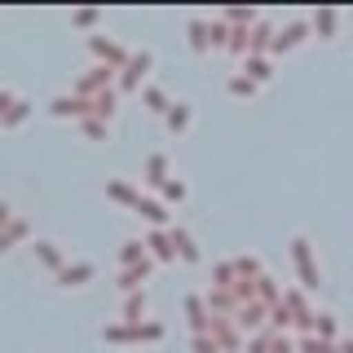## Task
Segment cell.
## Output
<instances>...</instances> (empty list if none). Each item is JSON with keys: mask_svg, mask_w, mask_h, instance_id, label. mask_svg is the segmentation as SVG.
<instances>
[{"mask_svg": "<svg viewBox=\"0 0 353 353\" xmlns=\"http://www.w3.org/2000/svg\"><path fill=\"white\" fill-rule=\"evenodd\" d=\"M141 261H146V248H141V239H128L124 252H119V265H124V270H132V265H141Z\"/></svg>", "mask_w": 353, "mask_h": 353, "instance_id": "4316f807", "label": "cell"}, {"mask_svg": "<svg viewBox=\"0 0 353 353\" xmlns=\"http://www.w3.org/2000/svg\"><path fill=\"white\" fill-rule=\"evenodd\" d=\"M185 314H190L194 336H208V331H212V314L203 309V296H185Z\"/></svg>", "mask_w": 353, "mask_h": 353, "instance_id": "7c38bea8", "label": "cell"}, {"mask_svg": "<svg viewBox=\"0 0 353 353\" xmlns=\"http://www.w3.org/2000/svg\"><path fill=\"white\" fill-rule=\"evenodd\" d=\"M243 349H248V353H270V336L261 331V336H252V340H248Z\"/></svg>", "mask_w": 353, "mask_h": 353, "instance_id": "74e56055", "label": "cell"}, {"mask_svg": "<svg viewBox=\"0 0 353 353\" xmlns=\"http://www.w3.org/2000/svg\"><path fill=\"white\" fill-rule=\"evenodd\" d=\"M150 66H154V58H150V53H132V58L124 62V71H119V80H115V93H137Z\"/></svg>", "mask_w": 353, "mask_h": 353, "instance_id": "7a4b0ae2", "label": "cell"}, {"mask_svg": "<svg viewBox=\"0 0 353 353\" xmlns=\"http://www.w3.org/2000/svg\"><path fill=\"white\" fill-rule=\"evenodd\" d=\"M194 353H221L212 336H194Z\"/></svg>", "mask_w": 353, "mask_h": 353, "instance_id": "f35d334b", "label": "cell"}, {"mask_svg": "<svg viewBox=\"0 0 353 353\" xmlns=\"http://www.w3.org/2000/svg\"><path fill=\"white\" fill-rule=\"evenodd\" d=\"M305 40H309V22H292V27L274 31V40H270V53H274V58H283V53L301 49Z\"/></svg>", "mask_w": 353, "mask_h": 353, "instance_id": "3957f363", "label": "cell"}, {"mask_svg": "<svg viewBox=\"0 0 353 353\" xmlns=\"http://www.w3.org/2000/svg\"><path fill=\"white\" fill-rule=\"evenodd\" d=\"M168 176H172V172H168V154H150V159H146V181L159 190Z\"/></svg>", "mask_w": 353, "mask_h": 353, "instance_id": "d6986e66", "label": "cell"}, {"mask_svg": "<svg viewBox=\"0 0 353 353\" xmlns=\"http://www.w3.org/2000/svg\"><path fill=\"white\" fill-rule=\"evenodd\" d=\"M234 283H239V279H234V265H230V261H221L216 270H212V287H216V292H230Z\"/></svg>", "mask_w": 353, "mask_h": 353, "instance_id": "f1b7e54d", "label": "cell"}, {"mask_svg": "<svg viewBox=\"0 0 353 353\" xmlns=\"http://www.w3.org/2000/svg\"><path fill=\"white\" fill-rule=\"evenodd\" d=\"M110 80H115V71H106V66H93V71L84 75L80 84H75V97H84V102H93L97 93H106Z\"/></svg>", "mask_w": 353, "mask_h": 353, "instance_id": "8992f818", "label": "cell"}, {"mask_svg": "<svg viewBox=\"0 0 353 353\" xmlns=\"http://www.w3.org/2000/svg\"><path fill=\"white\" fill-rule=\"evenodd\" d=\"M309 31H318L323 40H331V36L340 31V14H336V9H318L314 22H309Z\"/></svg>", "mask_w": 353, "mask_h": 353, "instance_id": "9a60e30c", "label": "cell"}, {"mask_svg": "<svg viewBox=\"0 0 353 353\" xmlns=\"http://www.w3.org/2000/svg\"><path fill=\"white\" fill-rule=\"evenodd\" d=\"M141 102H146V106L154 110V115H163V110L172 106V102H168V93H163V88H154V84H146V88H141Z\"/></svg>", "mask_w": 353, "mask_h": 353, "instance_id": "cb8c5ba5", "label": "cell"}, {"mask_svg": "<svg viewBox=\"0 0 353 353\" xmlns=\"http://www.w3.org/2000/svg\"><path fill=\"white\" fill-rule=\"evenodd\" d=\"M265 314H270V309H265L261 301H248V305H239V309H234V318H230V323L239 327V336H243V331L261 336V331H265Z\"/></svg>", "mask_w": 353, "mask_h": 353, "instance_id": "277c9868", "label": "cell"}, {"mask_svg": "<svg viewBox=\"0 0 353 353\" xmlns=\"http://www.w3.org/2000/svg\"><path fill=\"white\" fill-rule=\"evenodd\" d=\"M146 305H150V296H146V287H141V292H132L128 301H124V323L128 327H137L141 318H146Z\"/></svg>", "mask_w": 353, "mask_h": 353, "instance_id": "5bb4252c", "label": "cell"}, {"mask_svg": "<svg viewBox=\"0 0 353 353\" xmlns=\"http://www.w3.org/2000/svg\"><path fill=\"white\" fill-rule=\"evenodd\" d=\"M296 353H336V345H327V340H318V336H301L296 340Z\"/></svg>", "mask_w": 353, "mask_h": 353, "instance_id": "f546056e", "label": "cell"}, {"mask_svg": "<svg viewBox=\"0 0 353 353\" xmlns=\"http://www.w3.org/2000/svg\"><path fill=\"white\" fill-rule=\"evenodd\" d=\"M168 243H172V252H176V256H181L185 265H199V261H203V252H199V243H194L190 234H185L181 225H172V230H168Z\"/></svg>", "mask_w": 353, "mask_h": 353, "instance_id": "9c48e42d", "label": "cell"}, {"mask_svg": "<svg viewBox=\"0 0 353 353\" xmlns=\"http://www.w3.org/2000/svg\"><path fill=\"white\" fill-rule=\"evenodd\" d=\"M88 279H93V265H88V261L71 265V270H62V283H66V287H84Z\"/></svg>", "mask_w": 353, "mask_h": 353, "instance_id": "484cf974", "label": "cell"}, {"mask_svg": "<svg viewBox=\"0 0 353 353\" xmlns=\"http://www.w3.org/2000/svg\"><path fill=\"white\" fill-rule=\"evenodd\" d=\"M80 128H84V137H106L110 124H102V119H80Z\"/></svg>", "mask_w": 353, "mask_h": 353, "instance_id": "e575fe53", "label": "cell"}, {"mask_svg": "<svg viewBox=\"0 0 353 353\" xmlns=\"http://www.w3.org/2000/svg\"><path fill=\"white\" fill-rule=\"evenodd\" d=\"M270 353H296V340H287V336H270Z\"/></svg>", "mask_w": 353, "mask_h": 353, "instance_id": "8d00e7d4", "label": "cell"}, {"mask_svg": "<svg viewBox=\"0 0 353 353\" xmlns=\"http://www.w3.org/2000/svg\"><path fill=\"white\" fill-rule=\"evenodd\" d=\"M208 27H212L208 18H194L190 22V49L194 53H208V49H212V31H208Z\"/></svg>", "mask_w": 353, "mask_h": 353, "instance_id": "e0dca14e", "label": "cell"}, {"mask_svg": "<svg viewBox=\"0 0 353 353\" xmlns=\"http://www.w3.org/2000/svg\"><path fill=\"white\" fill-rule=\"evenodd\" d=\"M336 353H353V340H336Z\"/></svg>", "mask_w": 353, "mask_h": 353, "instance_id": "ab89813d", "label": "cell"}, {"mask_svg": "<svg viewBox=\"0 0 353 353\" xmlns=\"http://www.w3.org/2000/svg\"><path fill=\"white\" fill-rule=\"evenodd\" d=\"M252 31V27H248ZM248 31H230V40H225V49L234 53V58H248Z\"/></svg>", "mask_w": 353, "mask_h": 353, "instance_id": "4dcf8cb0", "label": "cell"}, {"mask_svg": "<svg viewBox=\"0 0 353 353\" xmlns=\"http://www.w3.org/2000/svg\"><path fill=\"white\" fill-rule=\"evenodd\" d=\"M36 256L49 265V270H62V256H58V248H53V243H36Z\"/></svg>", "mask_w": 353, "mask_h": 353, "instance_id": "1f68e13d", "label": "cell"}, {"mask_svg": "<svg viewBox=\"0 0 353 353\" xmlns=\"http://www.w3.org/2000/svg\"><path fill=\"white\" fill-rule=\"evenodd\" d=\"M208 31H212V49H225V40H230V27H225V22H212Z\"/></svg>", "mask_w": 353, "mask_h": 353, "instance_id": "d590c367", "label": "cell"}, {"mask_svg": "<svg viewBox=\"0 0 353 353\" xmlns=\"http://www.w3.org/2000/svg\"><path fill=\"white\" fill-rule=\"evenodd\" d=\"M292 261H296V274H301V287L305 292H318V261H314V248L309 239H292Z\"/></svg>", "mask_w": 353, "mask_h": 353, "instance_id": "6da1fadb", "label": "cell"}, {"mask_svg": "<svg viewBox=\"0 0 353 353\" xmlns=\"http://www.w3.org/2000/svg\"><path fill=\"white\" fill-rule=\"evenodd\" d=\"M256 301H261L265 309H274V305H279V301H283V292H279V283H274V279H270V274H261V279H256Z\"/></svg>", "mask_w": 353, "mask_h": 353, "instance_id": "ffe728a7", "label": "cell"}, {"mask_svg": "<svg viewBox=\"0 0 353 353\" xmlns=\"http://www.w3.org/2000/svg\"><path fill=\"white\" fill-rule=\"evenodd\" d=\"M141 248H146V256L159 261V265H172L176 261V252H172V243H168V230H150Z\"/></svg>", "mask_w": 353, "mask_h": 353, "instance_id": "ba28073f", "label": "cell"}, {"mask_svg": "<svg viewBox=\"0 0 353 353\" xmlns=\"http://www.w3.org/2000/svg\"><path fill=\"white\" fill-rule=\"evenodd\" d=\"M208 336L216 340L221 353H243V336H239V327L230 323V318H212V331H208Z\"/></svg>", "mask_w": 353, "mask_h": 353, "instance_id": "5b68a950", "label": "cell"}, {"mask_svg": "<svg viewBox=\"0 0 353 353\" xmlns=\"http://www.w3.org/2000/svg\"><path fill=\"white\" fill-rule=\"evenodd\" d=\"M53 115H80V119H88V102H84V97H58V102H53Z\"/></svg>", "mask_w": 353, "mask_h": 353, "instance_id": "7402d4cb", "label": "cell"}, {"mask_svg": "<svg viewBox=\"0 0 353 353\" xmlns=\"http://www.w3.org/2000/svg\"><path fill=\"white\" fill-rule=\"evenodd\" d=\"M106 340H110V345H137V327L115 323V327H106Z\"/></svg>", "mask_w": 353, "mask_h": 353, "instance_id": "83f0119b", "label": "cell"}, {"mask_svg": "<svg viewBox=\"0 0 353 353\" xmlns=\"http://www.w3.org/2000/svg\"><path fill=\"white\" fill-rule=\"evenodd\" d=\"M137 340H150V345H159V340H163V327H159V323H137Z\"/></svg>", "mask_w": 353, "mask_h": 353, "instance_id": "836d02e7", "label": "cell"}, {"mask_svg": "<svg viewBox=\"0 0 353 353\" xmlns=\"http://www.w3.org/2000/svg\"><path fill=\"white\" fill-rule=\"evenodd\" d=\"M230 93H234V97H256V84L243 80V75H230Z\"/></svg>", "mask_w": 353, "mask_h": 353, "instance_id": "d6a6232c", "label": "cell"}, {"mask_svg": "<svg viewBox=\"0 0 353 353\" xmlns=\"http://www.w3.org/2000/svg\"><path fill=\"white\" fill-rule=\"evenodd\" d=\"M314 336H318V340H327V345H336V336H340L336 314H314Z\"/></svg>", "mask_w": 353, "mask_h": 353, "instance_id": "44dd1931", "label": "cell"}, {"mask_svg": "<svg viewBox=\"0 0 353 353\" xmlns=\"http://www.w3.org/2000/svg\"><path fill=\"white\" fill-rule=\"evenodd\" d=\"M150 256L146 261H141V265H132V270H124V274H119V287H124V292L132 296V292H141V283H146V274H150Z\"/></svg>", "mask_w": 353, "mask_h": 353, "instance_id": "2e32d148", "label": "cell"}, {"mask_svg": "<svg viewBox=\"0 0 353 353\" xmlns=\"http://www.w3.org/2000/svg\"><path fill=\"white\" fill-rule=\"evenodd\" d=\"M190 119H194L190 102H172L168 110H163V124H168L172 132H185V128H190Z\"/></svg>", "mask_w": 353, "mask_h": 353, "instance_id": "4fadbf2b", "label": "cell"}, {"mask_svg": "<svg viewBox=\"0 0 353 353\" xmlns=\"http://www.w3.org/2000/svg\"><path fill=\"white\" fill-rule=\"evenodd\" d=\"M93 53L106 62V71H124V62H128V53L119 49V44H110V40H102V36H93Z\"/></svg>", "mask_w": 353, "mask_h": 353, "instance_id": "30bf717a", "label": "cell"}, {"mask_svg": "<svg viewBox=\"0 0 353 353\" xmlns=\"http://www.w3.org/2000/svg\"><path fill=\"white\" fill-rule=\"evenodd\" d=\"M230 265H234V279H239V283H256L261 274H265L256 256H234V261H230Z\"/></svg>", "mask_w": 353, "mask_h": 353, "instance_id": "ac0fdd59", "label": "cell"}, {"mask_svg": "<svg viewBox=\"0 0 353 353\" xmlns=\"http://www.w3.org/2000/svg\"><path fill=\"white\" fill-rule=\"evenodd\" d=\"M239 75L261 88V84L274 80V62H270V58H243V71H239Z\"/></svg>", "mask_w": 353, "mask_h": 353, "instance_id": "8fae6325", "label": "cell"}, {"mask_svg": "<svg viewBox=\"0 0 353 353\" xmlns=\"http://www.w3.org/2000/svg\"><path fill=\"white\" fill-rule=\"evenodd\" d=\"M106 194L115 199V203H124V208H137V199H141L128 181H110V185H106Z\"/></svg>", "mask_w": 353, "mask_h": 353, "instance_id": "603a6c76", "label": "cell"}, {"mask_svg": "<svg viewBox=\"0 0 353 353\" xmlns=\"http://www.w3.org/2000/svg\"><path fill=\"white\" fill-rule=\"evenodd\" d=\"M159 194H163V199H159L163 208H168V203H185V181H176V176H168V181L159 185Z\"/></svg>", "mask_w": 353, "mask_h": 353, "instance_id": "d4e9b609", "label": "cell"}, {"mask_svg": "<svg viewBox=\"0 0 353 353\" xmlns=\"http://www.w3.org/2000/svg\"><path fill=\"white\" fill-rule=\"evenodd\" d=\"M141 221H150V230H172V212L159 203V199H137V208H132Z\"/></svg>", "mask_w": 353, "mask_h": 353, "instance_id": "52a82bcc", "label": "cell"}]
</instances>
